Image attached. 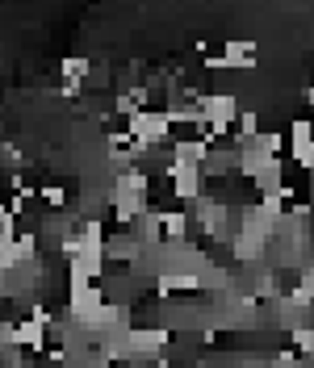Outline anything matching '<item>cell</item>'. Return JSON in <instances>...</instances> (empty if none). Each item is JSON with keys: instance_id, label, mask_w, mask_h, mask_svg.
<instances>
[{"instance_id": "obj_12", "label": "cell", "mask_w": 314, "mask_h": 368, "mask_svg": "<svg viewBox=\"0 0 314 368\" xmlns=\"http://www.w3.org/2000/svg\"><path fill=\"white\" fill-rule=\"evenodd\" d=\"M293 347H306V351H314V331H293Z\"/></svg>"}, {"instance_id": "obj_13", "label": "cell", "mask_w": 314, "mask_h": 368, "mask_svg": "<svg viewBox=\"0 0 314 368\" xmlns=\"http://www.w3.org/2000/svg\"><path fill=\"white\" fill-rule=\"evenodd\" d=\"M42 201H46V205H63V189L46 184V189H42Z\"/></svg>"}, {"instance_id": "obj_5", "label": "cell", "mask_w": 314, "mask_h": 368, "mask_svg": "<svg viewBox=\"0 0 314 368\" xmlns=\"http://www.w3.org/2000/svg\"><path fill=\"white\" fill-rule=\"evenodd\" d=\"M256 51H260V46L247 42V38H243V42H227V46H223V67H243V71H247V67L260 63Z\"/></svg>"}, {"instance_id": "obj_2", "label": "cell", "mask_w": 314, "mask_h": 368, "mask_svg": "<svg viewBox=\"0 0 314 368\" xmlns=\"http://www.w3.org/2000/svg\"><path fill=\"white\" fill-rule=\"evenodd\" d=\"M126 134H130L134 143H143V147H159V143H168V134H172V117H168V109H164V113L147 109V113H139V117L126 121Z\"/></svg>"}, {"instance_id": "obj_8", "label": "cell", "mask_w": 314, "mask_h": 368, "mask_svg": "<svg viewBox=\"0 0 314 368\" xmlns=\"http://www.w3.org/2000/svg\"><path fill=\"white\" fill-rule=\"evenodd\" d=\"M235 134H239V143H243V147H247V143H256V139H260V113L243 109V113H239V121H235Z\"/></svg>"}, {"instance_id": "obj_7", "label": "cell", "mask_w": 314, "mask_h": 368, "mask_svg": "<svg viewBox=\"0 0 314 368\" xmlns=\"http://www.w3.org/2000/svg\"><path fill=\"white\" fill-rule=\"evenodd\" d=\"M289 151H302V147H310L314 143V121L310 117H293V126H289Z\"/></svg>"}, {"instance_id": "obj_3", "label": "cell", "mask_w": 314, "mask_h": 368, "mask_svg": "<svg viewBox=\"0 0 314 368\" xmlns=\"http://www.w3.org/2000/svg\"><path fill=\"white\" fill-rule=\"evenodd\" d=\"M201 180H205V172L197 164H176L172 159V193H176V201H197L201 197Z\"/></svg>"}, {"instance_id": "obj_11", "label": "cell", "mask_w": 314, "mask_h": 368, "mask_svg": "<svg viewBox=\"0 0 314 368\" xmlns=\"http://www.w3.org/2000/svg\"><path fill=\"white\" fill-rule=\"evenodd\" d=\"M293 164H297V168H306V172H314V143H310V147H302V151H293Z\"/></svg>"}, {"instance_id": "obj_9", "label": "cell", "mask_w": 314, "mask_h": 368, "mask_svg": "<svg viewBox=\"0 0 314 368\" xmlns=\"http://www.w3.org/2000/svg\"><path fill=\"white\" fill-rule=\"evenodd\" d=\"M59 71H63V80H67V84H80V80L92 71V59H84V55H67V59L59 63Z\"/></svg>"}, {"instance_id": "obj_4", "label": "cell", "mask_w": 314, "mask_h": 368, "mask_svg": "<svg viewBox=\"0 0 314 368\" xmlns=\"http://www.w3.org/2000/svg\"><path fill=\"white\" fill-rule=\"evenodd\" d=\"M101 306H105L101 285H71V293H67V310H71L76 318H84V322H88Z\"/></svg>"}, {"instance_id": "obj_6", "label": "cell", "mask_w": 314, "mask_h": 368, "mask_svg": "<svg viewBox=\"0 0 314 368\" xmlns=\"http://www.w3.org/2000/svg\"><path fill=\"white\" fill-rule=\"evenodd\" d=\"M201 281H197V272H164L159 277V293H193Z\"/></svg>"}, {"instance_id": "obj_1", "label": "cell", "mask_w": 314, "mask_h": 368, "mask_svg": "<svg viewBox=\"0 0 314 368\" xmlns=\"http://www.w3.org/2000/svg\"><path fill=\"white\" fill-rule=\"evenodd\" d=\"M197 109L209 117V126H214V134L223 139L227 130H235V121H239V100L231 96V92H201V100H197Z\"/></svg>"}, {"instance_id": "obj_10", "label": "cell", "mask_w": 314, "mask_h": 368, "mask_svg": "<svg viewBox=\"0 0 314 368\" xmlns=\"http://www.w3.org/2000/svg\"><path fill=\"white\" fill-rule=\"evenodd\" d=\"M159 218H164V234H172V238H180V234H184V213H176V209H172V213H159Z\"/></svg>"}]
</instances>
